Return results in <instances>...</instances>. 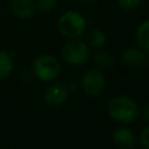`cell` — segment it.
I'll use <instances>...</instances> for the list:
<instances>
[{
  "mask_svg": "<svg viewBox=\"0 0 149 149\" xmlns=\"http://www.w3.org/2000/svg\"><path fill=\"white\" fill-rule=\"evenodd\" d=\"M57 6L56 0H38L36 3V7L42 13H51Z\"/></svg>",
  "mask_w": 149,
  "mask_h": 149,
  "instance_id": "5bb4252c",
  "label": "cell"
},
{
  "mask_svg": "<svg viewBox=\"0 0 149 149\" xmlns=\"http://www.w3.org/2000/svg\"><path fill=\"white\" fill-rule=\"evenodd\" d=\"M81 87L84 92L90 97H98L105 88V77L104 74L95 70H87L81 78Z\"/></svg>",
  "mask_w": 149,
  "mask_h": 149,
  "instance_id": "5b68a950",
  "label": "cell"
},
{
  "mask_svg": "<svg viewBox=\"0 0 149 149\" xmlns=\"http://www.w3.org/2000/svg\"><path fill=\"white\" fill-rule=\"evenodd\" d=\"M122 62L130 68H137L146 63L147 55L137 48H127L121 54Z\"/></svg>",
  "mask_w": 149,
  "mask_h": 149,
  "instance_id": "ba28073f",
  "label": "cell"
},
{
  "mask_svg": "<svg viewBox=\"0 0 149 149\" xmlns=\"http://www.w3.org/2000/svg\"><path fill=\"white\" fill-rule=\"evenodd\" d=\"M93 62L100 69H109L113 65V58L108 52L98 51L93 56Z\"/></svg>",
  "mask_w": 149,
  "mask_h": 149,
  "instance_id": "4fadbf2b",
  "label": "cell"
},
{
  "mask_svg": "<svg viewBox=\"0 0 149 149\" xmlns=\"http://www.w3.org/2000/svg\"><path fill=\"white\" fill-rule=\"evenodd\" d=\"M114 143L121 149H132L135 147L136 139L133 132L128 128H119L113 134Z\"/></svg>",
  "mask_w": 149,
  "mask_h": 149,
  "instance_id": "9c48e42d",
  "label": "cell"
},
{
  "mask_svg": "<svg viewBox=\"0 0 149 149\" xmlns=\"http://www.w3.org/2000/svg\"><path fill=\"white\" fill-rule=\"evenodd\" d=\"M10 10L19 19H29L34 16L37 7L34 0H12Z\"/></svg>",
  "mask_w": 149,
  "mask_h": 149,
  "instance_id": "52a82bcc",
  "label": "cell"
},
{
  "mask_svg": "<svg viewBox=\"0 0 149 149\" xmlns=\"http://www.w3.org/2000/svg\"><path fill=\"white\" fill-rule=\"evenodd\" d=\"M142 115H143V119L146 121H149V102L144 105V107L142 109Z\"/></svg>",
  "mask_w": 149,
  "mask_h": 149,
  "instance_id": "e0dca14e",
  "label": "cell"
},
{
  "mask_svg": "<svg viewBox=\"0 0 149 149\" xmlns=\"http://www.w3.org/2000/svg\"><path fill=\"white\" fill-rule=\"evenodd\" d=\"M13 70V56L12 54L0 50V79L9 76Z\"/></svg>",
  "mask_w": 149,
  "mask_h": 149,
  "instance_id": "8fae6325",
  "label": "cell"
},
{
  "mask_svg": "<svg viewBox=\"0 0 149 149\" xmlns=\"http://www.w3.org/2000/svg\"><path fill=\"white\" fill-rule=\"evenodd\" d=\"M61 55L65 63L79 65L90 58V48L85 42L73 38L63 45Z\"/></svg>",
  "mask_w": 149,
  "mask_h": 149,
  "instance_id": "277c9868",
  "label": "cell"
},
{
  "mask_svg": "<svg viewBox=\"0 0 149 149\" xmlns=\"http://www.w3.org/2000/svg\"><path fill=\"white\" fill-rule=\"evenodd\" d=\"M33 73L42 81H50L58 77L61 72V64L58 59L51 55L37 56L31 65Z\"/></svg>",
  "mask_w": 149,
  "mask_h": 149,
  "instance_id": "3957f363",
  "label": "cell"
},
{
  "mask_svg": "<svg viewBox=\"0 0 149 149\" xmlns=\"http://www.w3.org/2000/svg\"><path fill=\"white\" fill-rule=\"evenodd\" d=\"M84 1H87V2H92V1H95V0H84Z\"/></svg>",
  "mask_w": 149,
  "mask_h": 149,
  "instance_id": "ac0fdd59",
  "label": "cell"
},
{
  "mask_svg": "<svg viewBox=\"0 0 149 149\" xmlns=\"http://www.w3.org/2000/svg\"><path fill=\"white\" fill-rule=\"evenodd\" d=\"M142 0H118V5L123 10H135L140 7Z\"/></svg>",
  "mask_w": 149,
  "mask_h": 149,
  "instance_id": "9a60e30c",
  "label": "cell"
},
{
  "mask_svg": "<svg viewBox=\"0 0 149 149\" xmlns=\"http://www.w3.org/2000/svg\"><path fill=\"white\" fill-rule=\"evenodd\" d=\"M136 42L143 50L149 52V20L139 26L136 30Z\"/></svg>",
  "mask_w": 149,
  "mask_h": 149,
  "instance_id": "30bf717a",
  "label": "cell"
},
{
  "mask_svg": "<svg viewBox=\"0 0 149 149\" xmlns=\"http://www.w3.org/2000/svg\"><path fill=\"white\" fill-rule=\"evenodd\" d=\"M87 42L90 47L93 48H101L106 43V35L102 30L100 29H93L88 33L87 36Z\"/></svg>",
  "mask_w": 149,
  "mask_h": 149,
  "instance_id": "7c38bea8",
  "label": "cell"
},
{
  "mask_svg": "<svg viewBox=\"0 0 149 149\" xmlns=\"http://www.w3.org/2000/svg\"><path fill=\"white\" fill-rule=\"evenodd\" d=\"M58 29L63 36L70 40L78 38L86 29V20L80 13L76 10H68L59 17Z\"/></svg>",
  "mask_w": 149,
  "mask_h": 149,
  "instance_id": "7a4b0ae2",
  "label": "cell"
},
{
  "mask_svg": "<svg viewBox=\"0 0 149 149\" xmlns=\"http://www.w3.org/2000/svg\"><path fill=\"white\" fill-rule=\"evenodd\" d=\"M69 87L64 83H55L50 85L44 93L45 102L50 106H59L68 99Z\"/></svg>",
  "mask_w": 149,
  "mask_h": 149,
  "instance_id": "8992f818",
  "label": "cell"
},
{
  "mask_svg": "<svg viewBox=\"0 0 149 149\" xmlns=\"http://www.w3.org/2000/svg\"><path fill=\"white\" fill-rule=\"evenodd\" d=\"M140 142L142 144V147H144L146 149H149V125L146 126L141 133H140Z\"/></svg>",
  "mask_w": 149,
  "mask_h": 149,
  "instance_id": "2e32d148",
  "label": "cell"
},
{
  "mask_svg": "<svg viewBox=\"0 0 149 149\" xmlns=\"http://www.w3.org/2000/svg\"><path fill=\"white\" fill-rule=\"evenodd\" d=\"M107 111L112 119L122 123H130L139 116V107L136 102L126 95L112 98L108 102Z\"/></svg>",
  "mask_w": 149,
  "mask_h": 149,
  "instance_id": "6da1fadb",
  "label": "cell"
}]
</instances>
